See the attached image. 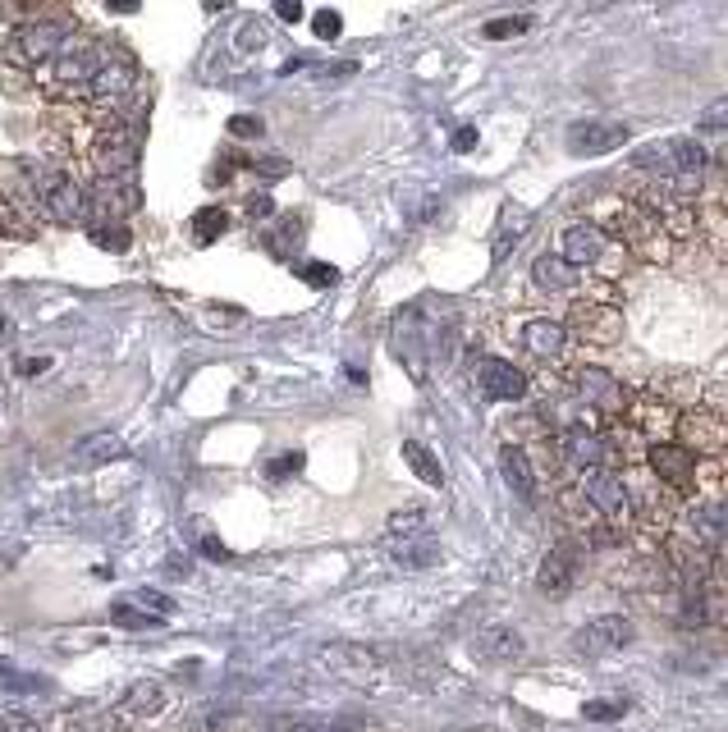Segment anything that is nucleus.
I'll return each instance as SVG.
<instances>
[{
	"mask_svg": "<svg viewBox=\"0 0 728 732\" xmlns=\"http://www.w3.org/2000/svg\"><path fill=\"white\" fill-rule=\"evenodd\" d=\"M587 499L600 513H628V485L609 472H591L587 476Z\"/></svg>",
	"mask_w": 728,
	"mask_h": 732,
	"instance_id": "f3484780",
	"label": "nucleus"
},
{
	"mask_svg": "<svg viewBox=\"0 0 728 732\" xmlns=\"http://www.w3.org/2000/svg\"><path fill=\"white\" fill-rule=\"evenodd\" d=\"M472 142H477V129H458L454 133V151H472Z\"/></svg>",
	"mask_w": 728,
	"mask_h": 732,
	"instance_id": "37998d69",
	"label": "nucleus"
},
{
	"mask_svg": "<svg viewBox=\"0 0 728 732\" xmlns=\"http://www.w3.org/2000/svg\"><path fill=\"white\" fill-rule=\"evenodd\" d=\"M124 55V46L115 37H78L65 55H55L51 65L33 69V83L46 92V101L60 110H83L87 106V92L97 83V74Z\"/></svg>",
	"mask_w": 728,
	"mask_h": 732,
	"instance_id": "f257e3e1",
	"label": "nucleus"
},
{
	"mask_svg": "<svg viewBox=\"0 0 728 732\" xmlns=\"http://www.w3.org/2000/svg\"><path fill=\"white\" fill-rule=\"evenodd\" d=\"M261 33H266V28H261L257 19H252V23H243V33H239V51H257V46L266 42V37H261Z\"/></svg>",
	"mask_w": 728,
	"mask_h": 732,
	"instance_id": "e433bc0d",
	"label": "nucleus"
},
{
	"mask_svg": "<svg viewBox=\"0 0 728 732\" xmlns=\"http://www.w3.org/2000/svg\"><path fill=\"white\" fill-rule=\"evenodd\" d=\"M577 394H582V403H591V408H605V412L623 408L619 380L609 376V371H600V366H582V371H577Z\"/></svg>",
	"mask_w": 728,
	"mask_h": 732,
	"instance_id": "9d476101",
	"label": "nucleus"
},
{
	"mask_svg": "<svg viewBox=\"0 0 728 732\" xmlns=\"http://www.w3.org/2000/svg\"><path fill=\"white\" fill-rule=\"evenodd\" d=\"M632 641V623L623 614H600L591 623H582V632L573 636V650L582 659H605L614 650H623Z\"/></svg>",
	"mask_w": 728,
	"mask_h": 732,
	"instance_id": "20e7f679",
	"label": "nucleus"
},
{
	"mask_svg": "<svg viewBox=\"0 0 728 732\" xmlns=\"http://www.w3.org/2000/svg\"><path fill=\"white\" fill-rule=\"evenodd\" d=\"M289 472H303V453H284V458L266 463V476H275V481H284Z\"/></svg>",
	"mask_w": 728,
	"mask_h": 732,
	"instance_id": "473e14b6",
	"label": "nucleus"
},
{
	"mask_svg": "<svg viewBox=\"0 0 728 732\" xmlns=\"http://www.w3.org/2000/svg\"><path fill=\"white\" fill-rule=\"evenodd\" d=\"M623 710H628L623 700H614V705H609V700H591V705H587V719H619Z\"/></svg>",
	"mask_w": 728,
	"mask_h": 732,
	"instance_id": "c9c22d12",
	"label": "nucleus"
},
{
	"mask_svg": "<svg viewBox=\"0 0 728 732\" xmlns=\"http://www.w3.org/2000/svg\"><path fill=\"white\" fill-rule=\"evenodd\" d=\"M312 28H316V37H326V42H330V37H339V28H344V23H339L335 10H321L312 19Z\"/></svg>",
	"mask_w": 728,
	"mask_h": 732,
	"instance_id": "72a5a7b5",
	"label": "nucleus"
},
{
	"mask_svg": "<svg viewBox=\"0 0 728 732\" xmlns=\"http://www.w3.org/2000/svg\"><path fill=\"white\" fill-rule=\"evenodd\" d=\"M532 28V14H513V19H495L481 28V37H490V42H504V37H518Z\"/></svg>",
	"mask_w": 728,
	"mask_h": 732,
	"instance_id": "cd10ccee",
	"label": "nucleus"
},
{
	"mask_svg": "<svg viewBox=\"0 0 728 732\" xmlns=\"http://www.w3.org/2000/svg\"><path fill=\"white\" fill-rule=\"evenodd\" d=\"M532 280H536V289H545V293H568L577 284V266H568L559 252H550V257H536Z\"/></svg>",
	"mask_w": 728,
	"mask_h": 732,
	"instance_id": "a211bd4d",
	"label": "nucleus"
},
{
	"mask_svg": "<svg viewBox=\"0 0 728 732\" xmlns=\"http://www.w3.org/2000/svg\"><path fill=\"white\" fill-rule=\"evenodd\" d=\"M403 458H408V467H413V472L422 476L431 490H440V485H445V467H440V458H435V453L426 449L422 440H403Z\"/></svg>",
	"mask_w": 728,
	"mask_h": 732,
	"instance_id": "412c9836",
	"label": "nucleus"
},
{
	"mask_svg": "<svg viewBox=\"0 0 728 732\" xmlns=\"http://www.w3.org/2000/svg\"><path fill=\"white\" fill-rule=\"evenodd\" d=\"M559 257H564L568 266H587V261H600V257H605V234H600L596 225L564 229V252H559Z\"/></svg>",
	"mask_w": 728,
	"mask_h": 732,
	"instance_id": "ddd939ff",
	"label": "nucleus"
},
{
	"mask_svg": "<svg viewBox=\"0 0 728 732\" xmlns=\"http://www.w3.org/2000/svg\"><path fill=\"white\" fill-rule=\"evenodd\" d=\"M225 229H229V211H225V206H202V211L193 216V229H188V234H193V243L207 248V243H216V238L225 234Z\"/></svg>",
	"mask_w": 728,
	"mask_h": 732,
	"instance_id": "393cba45",
	"label": "nucleus"
},
{
	"mask_svg": "<svg viewBox=\"0 0 728 732\" xmlns=\"http://www.w3.org/2000/svg\"><path fill=\"white\" fill-rule=\"evenodd\" d=\"M326 664L335 668L339 678H353V682H371V678H376V655L362 650V646H330Z\"/></svg>",
	"mask_w": 728,
	"mask_h": 732,
	"instance_id": "2eb2a0df",
	"label": "nucleus"
},
{
	"mask_svg": "<svg viewBox=\"0 0 728 732\" xmlns=\"http://www.w3.org/2000/svg\"><path fill=\"white\" fill-rule=\"evenodd\" d=\"M500 472L509 481V490L522 499V504H532L536 499V476H532V463H527V453L518 444H504L500 449Z\"/></svg>",
	"mask_w": 728,
	"mask_h": 732,
	"instance_id": "4468645a",
	"label": "nucleus"
},
{
	"mask_svg": "<svg viewBox=\"0 0 728 732\" xmlns=\"http://www.w3.org/2000/svg\"><path fill=\"white\" fill-rule=\"evenodd\" d=\"M165 705V687H156V682H138V687L129 691V700H124V714H152Z\"/></svg>",
	"mask_w": 728,
	"mask_h": 732,
	"instance_id": "bb28decb",
	"label": "nucleus"
},
{
	"mask_svg": "<svg viewBox=\"0 0 728 732\" xmlns=\"http://www.w3.org/2000/svg\"><path fill=\"white\" fill-rule=\"evenodd\" d=\"M628 129L623 124H605V119H577L568 124V151L573 156H605V151L623 147Z\"/></svg>",
	"mask_w": 728,
	"mask_h": 732,
	"instance_id": "0eeeda50",
	"label": "nucleus"
},
{
	"mask_svg": "<svg viewBox=\"0 0 728 732\" xmlns=\"http://www.w3.org/2000/svg\"><path fill=\"white\" fill-rule=\"evenodd\" d=\"M275 14H280L284 23H298V19H303V5H294V0H284V5H280Z\"/></svg>",
	"mask_w": 728,
	"mask_h": 732,
	"instance_id": "79ce46f5",
	"label": "nucleus"
},
{
	"mask_svg": "<svg viewBox=\"0 0 728 732\" xmlns=\"http://www.w3.org/2000/svg\"><path fill=\"white\" fill-rule=\"evenodd\" d=\"M577 563H582V554H577V545H568V540H559V545L545 554L541 572H536V586H541L545 600H564V595L573 591Z\"/></svg>",
	"mask_w": 728,
	"mask_h": 732,
	"instance_id": "39448f33",
	"label": "nucleus"
},
{
	"mask_svg": "<svg viewBox=\"0 0 728 732\" xmlns=\"http://www.w3.org/2000/svg\"><path fill=\"white\" fill-rule=\"evenodd\" d=\"M527 220H532V211H527V206H518V202L504 206V234L495 238V257H504V252L518 243V234L527 229Z\"/></svg>",
	"mask_w": 728,
	"mask_h": 732,
	"instance_id": "a878e982",
	"label": "nucleus"
},
{
	"mask_svg": "<svg viewBox=\"0 0 728 732\" xmlns=\"http://www.w3.org/2000/svg\"><path fill=\"white\" fill-rule=\"evenodd\" d=\"M243 211H248L252 220H266V216H275V206H271V197H248V206H243Z\"/></svg>",
	"mask_w": 728,
	"mask_h": 732,
	"instance_id": "4c0bfd02",
	"label": "nucleus"
},
{
	"mask_svg": "<svg viewBox=\"0 0 728 732\" xmlns=\"http://www.w3.org/2000/svg\"><path fill=\"white\" fill-rule=\"evenodd\" d=\"M692 531L706 540V545H724V540H728V513L719 504L692 508Z\"/></svg>",
	"mask_w": 728,
	"mask_h": 732,
	"instance_id": "4be33fe9",
	"label": "nucleus"
},
{
	"mask_svg": "<svg viewBox=\"0 0 728 732\" xmlns=\"http://www.w3.org/2000/svg\"><path fill=\"white\" fill-rule=\"evenodd\" d=\"M664 161L674 170V183L692 193L696 183H701V170H706V151L696 147V142L678 138V142H664Z\"/></svg>",
	"mask_w": 728,
	"mask_h": 732,
	"instance_id": "f8f14e48",
	"label": "nucleus"
},
{
	"mask_svg": "<svg viewBox=\"0 0 728 732\" xmlns=\"http://www.w3.org/2000/svg\"><path fill=\"white\" fill-rule=\"evenodd\" d=\"M522 344L532 348L536 357H555L564 348V325L555 321H527L522 325Z\"/></svg>",
	"mask_w": 728,
	"mask_h": 732,
	"instance_id": "aec40b11",
	"label": "nucleus"
},
{
	"mask_svg": "<svg viewBox=\"0 0 728 732\" xmlns=\"http://www.w3.org/2000/svg\"><path fill=\"white\" fill-rule=\"evenodd\" d=\"M229 133H234V138H257L261 124L257 119H229Z\"/></svg>",
	"mask_w": 728,
	"mask_h": 732,
	"instance_id": "58836bf2",
	"label": "nucleus"
},
{
	"mask_svg": "<svg viewBox=\"0 0 728 732\" xmlns=\"http://www.w3.org/2000/svg\"><path fill=\"white\" fill-rule=\"evenodd\" d=\"M385 554H390L399 568H435V563H440V540H435L431 531L390 536V540H385Z\"/></svg>",
	"mask_w": 728,
	"mask_h": 732,
	"instance_id": "1a4fd4ad",
	"label": "nucleus"
},
{
	"mask_svg": "<svg viewBox=\"0 0 728 732\" xmlns=\"http://www.w3.org/2000/svg\"><path fill=\"white\" fill-rule=\"evenodd\" d=\"M14 687H37V678H10ZM0 687H5V664H0Z\"/></svg>",
	"mask_w": 728,
	"mask_h": 732,
	"instance_id": "a18cd8bd",
	"label": "nucleus"
},
{
	"mask_svg": "<svg viewBox=\"0 0 728 732\" xmlns=\"http://www.w3.org/2000/svg\"><path fill=\"white\" fill-rule=\"evenodd\" d=\"M701 129H706V133H719V129H728V97L710 101V106H706V115H701Z\"/></svg>",
	"mask_w": 728,
	"mask_h": 732,
	"instance_id": "7c9ffc66",
	"label": "nucleus"
},
{
	"mask_svg": "<svg viewBox=\"0 0 728 732\" xmlns=\"http://www.w3.org/2000/svg\"><path fill=\"white\" fill-rule=\"evenodd\" d=\"M78 463L83 467H101V463H110V458H124V440L120 435H87L83 444H78Z\"/></svg>",
	"mask_w": 728,
	"mask_h": 732,
	"instance_id": "5701e85b",
	"label": "nucleus"
},
{
	"mask_svg": "<svg viewBox=\"0 0 728 732\" xmlns=\"http://www.w3.org/2000/svg\"><path fill=\"white\" fill-rule=\"evenodd\" d=\"M28 174H33V188H37V202H42V211H46V225H65V229L87 225L83 179H78L69 165L28 161Z\"/></svg>",
	"mask_w": 728,
	"mask_h": 732,
	"instance_id": "7ed1b4c3",
	"label": "nucleus"
},
{
	"mask_svg": "<svg viewBox=\"0 0 728 732\" xmlns=\"http://www.w3.org/2000/svg\"><path fill=\"white\" fill-rule=\"evenodd\" d=\"M651 467L655 476H664L669 485H687L692 481V453L683 444H655L651 449Z\"/></svg>",
	"mask_w": 728,
	"mask_h": 732,
	"instance_id": "dca6fc26",
	"label": "nucleus"
},
{
	"mask_svg": "<svg viewBox=\"0 0 728 732\" xmlns=\"http://www.w3.org/2000/svg\"><path fill=\"white\" fill-rule=\"evenodd\" d=\"M298 275H303L307 284H335L339 280L335 266H298Z\"/></svg>",
	"mask_w": 728,
	"mask_h": 732,
	"instance_id": "f704fd0d",
	"label": "nucleus"
},
{
	"mask_svg": "<svg viewBox=\"0 0 728 732\" xmlns=\"http://www.w3.org/2000/svg\"><path fill=\"white\" fill-rule=\"evenodd\" d=\"M165 614H174V600H165V595H156V591L124 595V600H115V609H110V618H115L120 627H129V632H147V627H161Z\"/></svg>",
	"mask_w": 728,
	"mask_h": 732,
	"instance_id": "423d86ee",
	"label": "nucleus"
},
{
	"mask_svg": "<svg viewBox=\"0 0 728 732\" xmlns=\"http://www.w3.org/2000/svg\"><path fill=\"white\" fill-rule=\"evenodd\" d=\"M298 238H303V216H284L280 229H275V238H271V248L275 252H289Z\"/></svg>",
	"mask_w": 728,
	"mask_h": 732,
	"instance_id": "c85d7f7f",
	"label": "nucleus"
},
{
	"mask_svg": "<svg viewBox=\"0 0 728 732\" xmlns=\"http://www.w3.org/2000/svg\"><path fill=\"white\" fill-rule=\"evenodd\" d=\"M477 376H481L486 399H495V403H518L522 394H527V376H522L518 366L500 362V357H486V362L477 366Z\"/></svg>",
	"mask_w": 728,
	"mask_h": 732,
	"instance_id": "6e6552de",
	"label": "nucleus"
},
{
	"mask_svg": "<svg viewBox=\"0 0 728 732\" xmlns=\"http://www.w3.org/2000/svg\"><path fill=\"white\" fill-rule=\"evenodd\" d=\"M10 339H14V321H10V316H5V312H0V348L10 344Z\"/></svg>",
	"mask_w": 728,
	"mask_h": 732,
	"instance_id": "c03bdc74",
	"label": "nucleus"
},
{
	"mask_svg": "<svg viewBox=\"0 0 728 732\" xmlns=\"http://www.w3.org/2000/svg\"><path fill=\"white\" fill-rule=\"evenodd\" d=\"M257 174H271V179H280V174H289V161H257Z\"/></svg>",
	"mask_w": 728,
	"mask_h": 732,
	"instance_id": "a19ab883",
	"label": "nucleus"
},
{
	"mask_svg": "<svg viewBox=\"0 0 728 732\" xmlns=\"http://www.w3.org/2000/svg\"><path fill=\"white\" fill-rule=\"evenodd\" d=\"M87 238L106 252H129L133 229H129V220H97V225H87Z\"/></svg>",
	"mask_w": 728,
	"mask_h": 732,
	"instance_id": "b1692460",
	"label": "nucleus"
},
{
	"mask_svg": "<svg viewBox=\"0 0 728 732\" xmlns=\"http://www.w3.org/2000/svg\"><path fill=\"white\" fill-rule=\"evenodd\" d=\"M564 453L577 467H596L605 458V440L596 431H587V426H573V431H564Z\"/></svg>",
	"mask_w": 728,
	"mask_h": 732,
	"instance_id": "6ab92c4d",
	"label": "nucleus"
},
{
	"mask_svg": "<svg viewBox=\"0 0 728 732\" xmlns=\"http://www.w3.org/2000/svg\"><path fill=\"white\" fill-rule=\"evenodd\" d=\"M477 655L486 659V664H518V659L527 655V646H522V636L513 632L509 623H490L486 632L477 636Z\"/></svg>",
	"mask_w": 728,
	"mask_h": 732,
	"instance_id": "9b49d317",
	"label": "nucleus"
},
{
	"mask_svg": "<svg viewBox=\"0 0 728 732\" xmlns=\"http://www.w3.org/2000/svg\"><path fill=\"white\" fill-rule=\"evenodd\" d=\"M202 554H207V559H216V563H225V559H229V549L220 545L216 536H207V540H202Z\"/></svg>",
	"mask_w": 728,
	"mask_h": 732,
	"instance_id": "ea45409f",
	"label": "nucleus"
},
{
	"mask_svg": "<svg viewBox=\"0 0 728 732\" xmlns=\"http://www.w3.org/2000/svg\"><path fill=\"white\" fill-rule=\"evenodd\" d=\"M78 37L83 33H78V19L69 10H33L10 33V51L19 65L42 69V65H51L55 55H65Z\"/></svg>",
	"mask_w": 728,
	"mask_h": 732,
	"instance_id": "f03ea898",
	"label": "nucleus"
},
{
	"mask_svg": "<svg viewBox=\"0 0 728 732\" xmlns=\"http://www.w3.org/2000/svg\"><path fill=\"white\" fill-rule=\"evenodd\" d=\"M0 732H42V723L23 710H0Z\"/></svg>",
	"mask_w": 728,
	"mask_h": 732,
	"instance_id": "c756f323",
	"label": "nucleus"
},
{
	"mask_svg": "<svg viewBox=\"0 0 728 732\" xmlns=\"http://www.w3.org/2000/svg\"><path fill=\"white\" fill-rule=\"evenodd\" d=\"M51 366H55V357H19V362H14V376L37 380V376H46Z\"/></svg>",
	"mask_w": 728,
	"mask_h": 732,
	"instance_id": "2f4dec72",
	"label": "nucleus"
}]
</instances>
